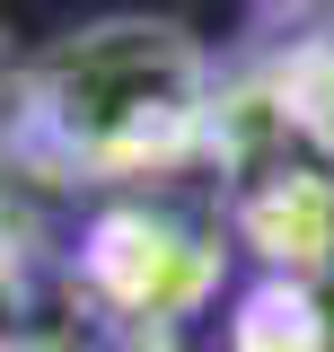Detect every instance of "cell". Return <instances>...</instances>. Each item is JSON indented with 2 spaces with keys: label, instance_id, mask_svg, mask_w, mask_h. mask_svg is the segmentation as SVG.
<instances>
[{
  "label": "cell",
  "instance_id": "obj_2",
  "mask_svg": "<svg viewBox=\"0 0 334 352\" xmlns=\"http://www.w3.org/2000/svg\"><path fill=\"white\" fill-rule=\"evenodd\" d=\"M299 106H317V124L334 132V62H326V71H317L308 88H299Z\"/></svg>",
  "mask_w": 334,
  "mask_h": 352
},
{
  "label": "cell",
  "instance_id": "obj_1",
  "mask_svg": "<svg viewBox=\"0 0 334 352\" xmlns=\"http://www.w3.org/2000/svg\"><path fill=\"white\" fill-rule=\"evenodd\" d=\"M211 115H220V80H211L203 36L150 9H115L53 36L9 80L0 141L36 176L71 185V176L167 168L211 132Z\"/></svg>",
  "mask_w": 334,
  "mask_h": 352
}]
</instances>
